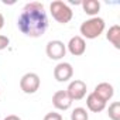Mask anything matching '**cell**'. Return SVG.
I'll use <instances>...</instances> for the list:
<instances>
[{
  "mask_svg": "<svg viewBox=\"0 0 120 120\" xmlns=\"http://www.w3.org/2000/svg\"><path fill=\"white\" fill-rule=\"evenodd\" d=\"M105 27H106V24H105V20L102 17H98V16L96 17H90V19L85 20L81 24V27H79V31L82 34L81 37L83 40L85 38L95 40L105 31Z\"/></svg>",
  "mask_w": 120,
  "mask_h": 120,
  "instance_id": "2",
  "label": "cell"
},
{
  "mask_svg": "<svg viewBox=\"0 0 120 120\" xmlns=\"http://www.w3.org/2000/svg\"><path fill=\"white\" fill-rule=\"evenodd\" d=\"M86 106L93 113H100V112H103L106 109V103L102 99H99L93 92L88 95V98H86Z\"/></svg>",
  "mask_w": 120,
  "mask_h": 120,
  "instance_id": "11",
  "label": "cell"
},
{
  "mask_svg": "<svg viewBox=\"0 0 120 120\" xmlns=\"http://www.w3.org/2000/svg\"><path fill=\"white\" fill-rule=\"evenodd\" d=\"M81 6H82L83 11L90 17H96L98 13L100 11V3L98 0H83Z\"/></svg>",
  "mask_w": 120,
  "mask_h": 120,
  "instance_id": "12",
  "label": "cell"
},
{
  "mask_svg": "<svg viewBox=\"0 0 120 120\" xmlns=\"http://www.w3.org/2000/svg\"><path fill=\"white\" fill-rule=\"evenodd\" d=\"M67 49L74 55V56H81L85 54L86 51V41L81 37V35H75L69 40V42L67 44Z\"/></svg>",
  "mask_w": 120,
  "mask_h": 120,
  "instance_id": "8",
  "label": "cell"
},
{
  "mask_svg": "<svg viewBox=\"0 0 120 120\" xmlns=\"http://www.w3.org/2000/svg\"><path fill=\"white\" fill-rule=\"evenodd\" d=\"M9 44H10L9 37H6V35H2V34H0V51L6 49V48L9 47Z\"/></svg>",
  "mask_w": 120,
  "mask_h": 120,
  "instance_id": "17",
  "label": "cell"
},
{
  "mask_svg": "<svg viewBox=\"0 0 120 120\" xmlns=\"http://www.w3.org/2000/svg\"><path fill=\"white\" fill-rule=\"evenodd\" d=\"M40 76L35 74V72H27L21 76L20 79V88L24 93L27 95H33L35 93L38 89H40Z\"/></svg>",
  "mask_w": 120,
  "mask_h": 120,
  "instance_id": "4",
  "label": "cell"
},
{
  "mask_svg": "<svg viewBox=\"0 0 120 120\" xmlns=\"http://www.w3.org/2000/svg\"><path fill=\"white\" fill-rule=\"evenodd\" d=\"M52 105L58 110H68L72 105V100L68 96L67 90H56L52 96Z\"/></svg>",
  "mask_w": 120,
  "mask_h": 120,
  "instance_id": "9",
  "label": "cell"
},
{
  "mask_svg": "<svg viewBox=\"0 0 120 120\" xmlns=\"http://www.w3.org/2000/svg\"><path fill=\"white\" fill-rule=\"evenodd\" d=\"M107 116L112 120H120V102H113L107 109Z\"/></svg>",
  "mask_w": 120,
  "mask_h": 120,
  "instance_id": "15",
  "label": "cell"
},
{
  "mask_svg": "<svg viewBox=\"0 0 120 120\" xmlns=\"http://www.w3.org/2000/svg\"><path fill=\"white\" fill-rule=\"evenodd\" d=\"M3 26H4V17H3L2 13H0V30L3 28Z\"/></svg>",
  "mask_w": 120,
  "mask_h": 120,
  "instance_id": "19",
  "label": "cell"
},
{
  "mask_svg": "<svg viewBox=\"0 0 120 120\" xmlns=\"http://www.w3.org/2000/svg\"><path fill=\"white\" fill-rule=\"evenodd\" d=\"M71 120H89V113L85 107H75L71 113Z\"/></svg>",
  "mask_w": 120,
  "mask_h": 120,
  "instance_id": "14",
  "label": "cell"
},
{
  "mask_svg": "<svg viewBox=\"0 0 120 120\" xmlns=\"http://www.w3.org/2000/svg\"><path fill=\"white\" fill-rule=\"evenodd\" d=\"M49 11H51L52 19L58 21L59 24H68L74 17V11L71 10V7L67 3L61 2V0L52 2L49 6Z\"/></svg>",
  "mask_w": 120,
  "mask_h": 120,
  "instance_id": "3",
  "label": "cell"
},
{
  "mask_svg": "<svg viewBox=\"0 0 120 120\" xmlns=\"http://www.w3.org/2000/svg\"><path fill=\"white\" fill-rule=\"evenodd\" d=\"M74 76V68L69 62H59L54 68V78L58 82H68Z\"/></svg>",
  "mask_w": 120,
  "mask_h": 120,
  "instance_id": "7",
  "label": "cell"
},
{
  "mask_svg": "<svg viewBox=\"0 0 120 120\" xmlns=\"http://www.w3.org/2000/svg\"><path fill=\"white\" fill-rule=\"evenodd\" d=\"M44 120H62V116L56 112H49V113L45 114Z\"/></svg>",
  "mask_w": 120,
  "mask_h": 120,
  "instance_id": "16",
  "label": "cell"
},
{
  "mask_svg": "<svg viewBox=\"0 0 120 120\" xmlns=\"http://www.w3.org/2000/svg\"><path fill=\"white\" fill-rule=\"evenodd\" d=\"M93 93H95L99 99H102L105 103H107V102L113 98V95H114V88H113L110 83H107V82H102V83H98V85H96Z\"/></svg>",
  "mask_w": 120,
  "mask_h": 120,
  "instance_id": "10",
  "label": "cell"
},
{
  "mask_svg": "<svg viewBox=\"0 0 120 120\" xmlns=\"http://www.w3.org/2000/svg\"><path fill=\"white\" fill-rule=\"evenodd\" d=\"M17 27L30 38L42 37L48 28V17L44 4L40 2L27 3L17 19Z\"/></svg>",
  "mask_w": 120,
  "mask_h": 120,
  "instance_id": "1",
  "label": "cell"
},
{
  "mask_svg": "<svg viewBox=\"0 0 120 120\" xmlns=\"http://www.w3.org/2000/svg\"><path fill=\"white\" fill-rule=\"evenodd\" d=\"M4 120H21L19 116H16V114H10V116H7V117H4Z\"/></svg>",
  "mask_w": 120,
  "mask_h": 120,
  "instance_id": "18",
  "label": "cell"
},
{
  "mask_svg": "<svg viewBox=\"0 0 120 120\" xmlns=\"http://www.w3.org/2000/svg\"><path fill=\"white\" fill-rule=\"evenodd\" d=\"M45 52H47V56L49 59L58 61V59H62L65 56L67 45L61 40H52V41H48V44L45 47Z\"/></svg>",
  "mask_w": 120,
  "mask_h": 120,
  "instance_id": "5",
  "label": "cell"
},
{
  "mask_svg": "<svg viewBox=\"0 0 120 120\" xmlns=\"http://www.w3.org/2000/svg\"><path fill=\"white\" fill-rule=\"evenodd\" d=\"M86 90H88V86H86V83H85L83 81H81V79H74V81L68 85V88H67V93H68V96L71 98L72 102H74V100H81V99H83V98L86 96Z\"/></svg>",
  "mask_w": 120,
  "mask_h": 120,
  "instance_id": "6",
  "label": "cell"
},
{
  "mask_svg": "<svg viewBox=\"0 0 120 120\" xmlns=\"http://www.w3.org/2000/svg\"><path fill=\"white\" fill-rule=\"evenodd\" d=\"M106 38H107V41H109L116 49H119V48H120V27H119L117 24L112 26V27L107 30Z\"/></svg>",
  "mask_w": 120,
  "mask_h": 120,
  "instance_id": "13",
  "label": "cell"
}]
</instances>
